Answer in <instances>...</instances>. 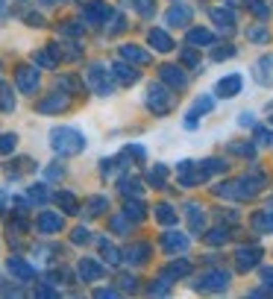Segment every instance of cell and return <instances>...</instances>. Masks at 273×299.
<instances>
[{
    "mask_svg": "<svg viewBox=\"0 0 273 299\" xmlns=\"http://www.w3.org/2000/svg\"><path fill=\"white\" fill-rule=\"evenodd\" d=\"M256 226H267V229H273V211H267V214H261L259 220H256Z\"/></svg>",
    "mask_w": 273,
    "mask_h": 299,
    "instance_id": "obj_22",
    "label": "cell"
},
{
    "mask_svg": "<svg viewBox=\"0 0 273 299\" xmlns=\"http://www.w3.org/2000/svg\"><path fill=\"white\" fill-rule=\"evenodd\" d=\"M127 208H130V211H127V214H130V217H135V220H138V217H141V203H135V205H127Z\"/></svg>",
    "mask_w": 273,
    "mask_h": 299,
    "instance_id": "obj_25",
    "label": "cell"
},
{
    "mask_svg": "<svg viewBox=\"0 0 273 299\" xmlns=\"http://www.w3.org/2000/svg\"><path fill=\"white\" fill-rule=\"evenodd\" d=\"M188 18H191L188 9H170V12H167V21H170V24H177V26H182Z\"/></svg>",
    "mask_w": 273,
    "mask_h": 299,
    "instance_id": "obj_10",
    "label": "cell"
},
{
    "mask_svg": "<svg viewBox=\"0 0 273 299\" xmlns=\"http://www.w3.org/2000/svg\"><path fill=\"white\" fill-rule=\"evenodd\" d=\"M18 85H21V91H33L38 85V71H33V68H21V73H18Z\"/></svg>",
    "mask_w": 273,
    "mask_h": 299,
    "instance_id": "obj_5",
    "label": "cell"
},
{
    "mask_svg": "<svg viewBox=\"0 0 273 299\" xmlns=\"http://www.w3.org/2000/svg\"><path fill=\"white\" fill-rule=\"evenodd\" d=\"M80 273H83L85 279H97V276H100V267H97L94 261H83L80 264Z\"/></svg>",
    "mask_w": 273,
    "mask_h": 299,
    "instance_id": "obj_13",
    "label": "cell"
},
{
    "mask_svg": "<svg viewBox=\"0 0 273 299\" xmlns=\"http://www.w3.org/2000/svg\"><path fill=\"white\" fill-rule=\"evenodd\" d=\"M12 147H15V135H3L0 138V153H9Z\"/></svg>",
    "mask_w": 273,
    "mask_h": 299,
    "instance_id": "obj_20",
    "label": "cell"
},
{
    "mask_svg": "<svg viewBox=\"0 0 273 299\" xmlns=\"http://www.w3.org/2000/svg\"><path fill=\"white\" fill-rule=\"evenodd\" d=\"M212 18L217 21V26H229L232 24V15H226V12H212Z\"/></svg>",
    "mask_w": 273,
    "mask_h": 299,
    "instance_id": "obj_21",
    "label": "cell"
},
{
    "mask_svg": "<svg viewBox=\"0 0 273 299\" xmlns=\"http://www.w3.org/2000/svg\"><path fill=\"white\" fill-rule=\"evenodd\" d=\"M115 73H118L123 83H132V79H135V71H130L127 65H115Z\"/></svg>",
    "mask_w": 273,
    "mask_h": 299,
    "instance_id": "obj_17",
    "label": "cell"
},
{
    "mask_svg": "<svg viewBox=\"0 0 273 299\" xmlns=\"http://www.w3.org/2000/svg\"><path fill=\"white\" fill-rule=\"evenodd\" d=\"M156 211H159V220H162V223H173V220H177V214L170 211V205H159Z\"/></svg>",
    "mask_w": 273,
    "mask_h": 299,
    "instance_id": "obj_16",
    "label": "cell"
},
{
    "mask_svg": "<svg viewBox=\"0 0 273 299\" xmlns=\"http://www.w3.org/2000/svg\"><path fill=\"white\" fill-rule=\"evenodd\" d=\"M9 267H12L15 273H21V276H30V273H33V270H30L27 264H21V261H9Z\"/></svg>",
    "mask_w": 273,
    "mask_h": 299,
    "instance_id": "obj_23",
    "label": "cell"
},
{
    "mask_svg": "<svg viewBox=\"0 0 273 299\" xmlns=\"http://www.w3.org/2000/svg\"><path fill=\"white\" fill-rule=\"evenodd\" d=\"M123 56H127V59H135V62H147V53H141V50L138 47H123Z\"/></svg>",
    "mask_w": 273,
    "mask_h": 299,
    "instance_id": "obj_15",
    "label": "cell"
},
{
    "mask_svg": "<svg viewBox=\"0 0 273 299\" xmlns=\"http://www.w3.org/2000/svg\"><path fill=\"white\" fill-rule=\"evenodd\" d=\"M203 287H212V290H220V287L229 285V273H224V270H212V273H206L200 279Z\"/></svg>",
    "mask_w": 273,
    "mask_h": 299,
    "instance_id": "obj_2",
    "label": "cell"
},
{
    "mask_svg": "<svg viewBox=\"0 0 273 299\" xmlns=\"http://www.w3.org/2000/svg\"><path fill=\"white\" fill-rule=\"evenodd\" d=\"M38 226L44 229V232L62 229V217H59V214H41V220H38Z\"/></svg>",
    "mask_w": 273,
    "mask_h": 299,
    "instance_id": "obj_7",
    "label": "cell"
},
{
    "mask_svg": "<svg viewBox=\"0 0 273 299\" xmlns=\"http://www.w3.org/2000/svg\"><path fill=\"white\" fill-rule=\"evenodd\" d=\"M256 138H259L261 144H273V135L267 129H259V132H256Z\"/></svg>",
    "mask_w": 273,
    "mask_h": 299,
    "instance_id": "obj_24",
    "label": "cell"
},
{
    "mask_svg": "<svg viewBox=\"0 0 273 299\" xmlns=\"http://www.w3.org/2000/svg\"><path fill=\"white\" fill-rule=\"evenodd\" d=\"M165 247L170 252H173V250H185V247H188V240L179 238V235H167V238H165Z\"/></svg>",
    "mask_w": 273,
    "mask_h": 299,
    "instance_id": "obj_12",
    "label": "cell"
},
{
    "mask_svg": "<svg viewBox=\"0 0 273 299\" xmlns=\"http://www.w3.org/2000/svg\"><path fill=\"white\" fill-rule=\"evenodd\" d=\"M256 255H259V252H256V250H253V252L241 250V252H238V258H241V261H238V264H241V267H253V264H256Z\"/></svg>",
    "mask_w": 273,
    "mask_h": 299,
    "instance_id": "obj_14",
    "label": "cell"
},
{
    "mask_svg": "<svg viewBox=\"0 0 273 299\" xmlns=\"http://www.w3.org/2000/svg\"><path fill=\"white\" fill-rule=\"evenodd\" d=\"M167 106H170V94H165V88H150V108H156V112H167Z\"/></svg>",
    "mask_w": 273,
    "mask_h": 299,
    "instance_id": "obj_3",
    "label": "cell"
},
{
    "mask_svg": "<svg viewBox=\"0 0 273 299\" xmlns=\"http://www.w3.org/2000/svg\"><path fill=\"white\" fill-rule=\"evenodd\" d=\"M238 91H241V76L238 73H232L229 79H220V85H217V94L220 97H232Z\"/></svg>",
    "mask_w": 273,
    "mask_h": 299,
    "instance_id": "obj_4",
    "label": "cell"
},
{
    "mask_svg": "<svg viewBox=\"0 0 273 299\" xmlns=\"http://www.w3.org/2000/svg\"><path fill=\"white\" fill-rule=\"evenodd\" d=\"M65 106V97H53V100H44L41 103V112H50V108H62Z\"/></svg>",
    "mask_w": 273,
    "mask_h": 299,
    "instance_id": "obj_18",
    "label": "cell"
},
{
    "mask_svg": "<svg viewBox=\"0 0 273 299\" xmlns=\"http://www.w3.org/2000/svg\"><path fill=\"white\" fill-rule=\"evenodd\" d=\"M150 41L156 44V50H170V47H173V44H170V38H167L162 30H153V33H150Z\"/></svg>",
    "mask_w": 273,
    "mask_h": 299,
    "instance_id": "obj_9",
    "label": "cell"
},
{
    "mask_svg": "<svg viewBox=\"0 0 273 299\" xmlns=\"http://www.w3.org/2000/svg\"><path fill=\"white\" fill-rule=\"evenodd\" d=\"M88 79H91V85H94L97 91H103V94H109V83L103 79V73H100V68H91V73H88Z\"/></svg>",
    "mask_w": 273,
    "mask_h": 299,
    "instance_id": "obj_8",
    "label": "cell"
},
{
    "mask_svg": "<svg viewBox=\"0 0 273 299\" xmlns=\"http://www.w3.org/2000/svg\"><path fill=\"white\" fill-rule=\"evenodd\" d=\"M188 41L191 44H212V33L209 30H194L188 36Z\"/></svg>",
    "mask_w": 273,
    "mask_h": 299,
    "instance_id": "obj_11",
    "label": "cell"
},
{
    "mask_svg": "<svg viewBox=\"0 0 273 299\" xmlns=\"http://www.w3.org/2000/svg\"><path fill=\"white\" fill-rule=\"evenodd\" d=\"M127 255H130V261H144V255H147V247H135V250H130Z\"/></svg>",
    "mask_w": 273,
    "mask_h": 299,
    "instance_id": "obj_19",
    "label": "cell"
},
{
    "mask_svg": "<svg viewBox=\"0 0 273 299\" xmlns=\"http://www.w3.org/2000/svg\"><path fill=\"white\" fill-rule=\"evenodd\" d=\"M162 79L170 83L173 88H182V85H185V76L179 73V68H162Z\"/></svg>",
    "mask_w": 273,
    "mask_h": 299,
    "instance_id": "obj_6",
    "label": "cell"
},
{
    "mask_svg": "<svg viewBox=\"0 0 273 299\" xmlns=\"http://www.w3.org/2000/svg\"><path fill=\"white\" fill-rule=\"evenodd\" d=\"M53 147L59 153H80L85 144H83V135L73 129H56L53 132Z\"/></svg>",
    "mask_w": 273,
    "mask_h": 299,
    "instance_id": "obj_1",
    "label": "cell"
},
{
    "mask_svg": "<svg viewBox=\"0 0 273 299\" xmlns=\"http://www.w3.org/2000/svg\"><path fill=\"white\" fill-rule=\"evenodd\" d=\"M73 240H80V243H83V240H88V232H85V229H80V232L73 235Z\"/></svg>",
    "mask_w": 273,
    "mask_h": 299,
    "instance_id": "obj_26",
    "label": "cell"
}]
</instances>
